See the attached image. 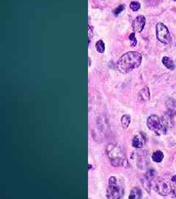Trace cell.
<instances>
[{
    "label": "cell",
    "instance_id": "cell-16",
    "mask_svg": "<svg viewBox=\"0 0 176 199\" xmlns=\"http://www.w3.org/2000/svg\"><path fill=\"white\" fill-rule=\"evenodd\" d=\"M130 7L134 11H137L140 8V4L137 1H132L130 4Z\"/></svg>",
    "mask_w": 176,
    "mask_h": 199
},
{
    "label": "cell",
    "instance_id": "cell-11",
    "mask_svg": "<svg viewBox=\"0 0 176 199\" xmlns=\"http://www.w3.org/2000/svg\"><path fill=\"white\" fill-rule=\"evenodd\" d=\"M142 198V190L138 187H134L131 191L129 198L130 199H139Z\"/></svg>",
    "mask_w": 176,
    "mask_h": 199
},
{
    "label": "cell",
    "instance_id": "cell-19",
    "mask_svg": "<svg viewBox=\"0 0 176 199\" xmlns=\"http://www.w3.org/2000/svg\"><path fill=\"white\" fill-rule=\"evenodd\" d=\"M88 36H89V43L91 42V38L92 36H93V30H92L91 27H89V30H88Z\"/></svg>",
    "mask_w": 176,
    "mask_h": 199
},
{
    "label": "cell",
    "instance_id": "cell-3",
    "mask_svg": "<svg viewBox=\"0 0 176 199\" xmlns=\"http://www.w3.org/2000/svg\"><path fill=\"white\" fill-rule=\"evenodd\" d=\"M147 126L150 131L158 136L164 135L167 131V123L156 115H151L147 120Z\"/></svg>",
    "mask_w": 176,
    "mask_h": 199
},
{
    "label": "cell",
    "instance_id": "cell-20",
    "mask_svg": "<svg viewBox=\"0 0 176 199\" xmlns=\"http://www.w3.org/2000/svg\"><path fill=\"white\" fill-rule=\"evenodd\" d=\"M175 118H176V111H175Z\"/></svg>",
    "mask_w": 176,
    "mask_h": 199
},
{
    "label": "cell",
    "instance_id": "cell-17",
    "mask_svg": "<svg viewBox=\"0 0 176 199\" xmlns=\"http://www.w3.org/2000/svg\"><path fill=\"white\" fill-rule=\"evenodd\" d=\"M129 40L131 41V45L133 46H136V37H135V33H132L129 36Z\"/></svg>",
    "mask_w": 176,
    "mask_h": 199
},
{
    "label": "cell",
    "instance_id": "cell-12",
    "mask_svg": "<svg viewBox=\"0 0 176 199\" xmlns=\"http://www.w3.org/2000/svg\"><path fill=\"white\" fill-rule=\"evenodd\" d=\"M120 122H121L122 126H123V129L126 130L129 128V125L131 123V116L129 115V114H125V115L122 116Z\"/></svg>",
    "mask_w": 176,
    "mask_h": 199
},
{
    "label": "cell",
    "instance_id": "cell-8",
    "mask_svg": "<svg viewBox=\"0 0 176 199\" xmlns=\"http://www.w3.org/2000/svg\"><path fill=\"white\" fill-rule=\"evenodd\" d=\"M145 143V139L144 138L143 136L138 135L134 136V137L132 139V146L135 148H142Z\"/></svg>",
    "mask_w": 176,
    "mask_h": 199
},
{
    "label": "cell",
    "instance_id": "cell-9",
    "mask_svg": "<svg viewBox=\"0 0 176 199\" xmlns=\"http://www.w3.org/2000/svg\"><path fill=\"white\" fill-rule=\"evenodd\" d=\"M168 177H169L171 190H172V194H171V195L176 197V174L168 173Z\"/></svg>",
    "mask_w": 176,
    "mask_h": 199
},
{
    "label": "cell",
    "instance_id": "cell-6",
    "mask_svg": "<svg viewBox=\"0 0 176 199\" xmlns=\"http://www.w3.org/2000/svg\"><path fill=\"white\" fill-rule=\"evenodd\" d=\"M154 172L153 170H149L147 173L143 175L142 177V183L145 190L150 192V189L153 185L154 182Z\"/></svg>",
    "mask_w": 176,
    "mask_h": 199
},
{
    "label": "cell",
    "instance_id": "cell-7",
    "mask_svg": "<svg viewBox=\"0 0 176 199\" xmlns=\"http://www.w3.org/2000/svg\"><path fill=\"white\" fill-rule=\"evenodd\" d=\"M145 22H146V19H145V16H139L134 20L133 23H132V28L135 32H142V30L144 29L145 26Z\"/></svg>",
    "mask_w": 176,
    "mask_h": 199
},
{
    "label": "cell",
    "instance_id": "cell-21",
    "mask_svg": "<svg viewBox=\"0 0 176 199\" xmlns=\"http://www.w3.org/2000/svg\"><path fill=\"white\" fill-rule=\"evenodd\" d=\"M174 1H176V0H174Z\"/></svg>",
    "mask_w": 176,
    "mask_h": 199
},
{
    "label": "cell",
    "instance_id": "cell-5",
    "mask_svg": "<svg viewBox=\"0 0 176 199\" xmlns=\"http://www.w3.org/2000/svg\"><path fill=\"white\" fill-rule=\"evenodd\" d=\"M156 37L158 40L164 44H169L171 41L170 33L169 30L162 23H158L156 26Z\"/></svg>",
    "mask_w": 176,
    "mask_h": 199
},
{
    "label": "cell",
    "instance_id": "cell-13",
    "mask_svg": "<svg viewBox=\"0 0 176 199\" xmlns=\"http://www.w3.org/2000/svg\"><path fill=\"white\" fill-rule=\"evenodd\" d=\"M162 63L167 69H170V70H173L175 69V64L172 61V60L168 58V57H164L162 58Z\"/></svg>",
    "mask_w": 176,
    "mask_h": 199
},
{
    "label": "cell",
    "instance_id": "cell-14",
    "mask_svg": "<svg viewBox=\"0 0 176 199\" xmlns=\"http://www.w3.org/2000/svg\"><path fill=\"white\" fill-rule=\"evenodd\" d=\"M163 159L164 153L162 151H160V150L155 151L153 153V155H152V159H153V161L155 162H157V163H159V162H162L163 160Z\"/></svg>",
    "mask_w": 176,
    "mask_h": 199
},
{
    "label": "cell",
    "instance_id": "cell-15",
    "mask_svg": "<svg viewBox=\"0 0 176 199\" xmlns=\"http://www.w3.org/2000/svg\"><path fill=\"white\" fill-rule=\"evenodd\" d=\"M96 49H97L98 52H100V53H103V52H104L105 45H104V43H103L102 40L98 41L97 43H96Z\"/></svg>",
    "mask_w": 176,
    "mask_h": 199
},
{
    "label": "cell",
    "instance_id": "cell-2",
    "mask_svg": "<svg viewBox=\"0 0 176 199\" xmlns=\"http://www.w3.org/2000/svg\"><path fill=\"white\" fill-rule=\"evenodd\" d=\"M106 155L109 159L110 164L114 167H118L124 165L126 160L124 154L120 147L115 145H109L106 148Z\"/></svg>",
    "mask_w": 176,
    "mask_h": 199
},
{
    "label": "cell",
    "instance_id": "cell-4",
    "mask_svg": "<svg viewBox=\"0 0 176 199\" xmlns=\"http://www.w3.org/2000/svg\"><path fill=\"white\" fill-rule=\"evenodd\" d=\"M124 189L117 182V179L115 176H112L109 179V186L106 190V196L110 199H117L123 197Z\"/></svg>",
    "mask_w": 176,
    "mask_h": 199
},
{
    "label": "cell",
    "instance_id": "cell-10",
    "mask_svg": "<svg viewBox=\"0 0 176 199\" xmlns=\"http://www.w3.org/2000/svg\"><path fill=\"white\" fill-rule=\"evenodd\" d=\"M139 97L142 101H147L150 100V91H149L148 87L145 86L141 90L139 94Z\"/></svg>",
    "mask_w": 176,
    "mask_h": 199
},
{
    "label": "cell",
    "instance_id": "cell-1",
    "mask_svg": "<svg viewBox=\"0 0 176 199\" xmlns=\"http://www.w3.org/2000/svg\"><path fill=\"white\" fill-rule=\"evenodd\" d=\"M142 55L137 52H128L122 55L117 61V69L121 73L126 74L141 65Z\"/></svg>",
    "mask_w": 176,
    "mask_h": 199
},
{
    "label": "cell",
    "instance_id": "cell-18",
    "mask_svg": "<svg viewBox=\"0 0 176 199\" xmlns=\"http://www.w3.org/2000/svg\"><path fill=\"white\" fill-rule=\"evenodd\" d=\"M124 8H125L124 5H120L118 7H117V8L115 9V11H114V13H115V15H116L117 16V15H118L119 13H121V12L124 10Z\"/></svg>",
    "mask_w": 176,
    "mask_h": 199
}]
</instances>
